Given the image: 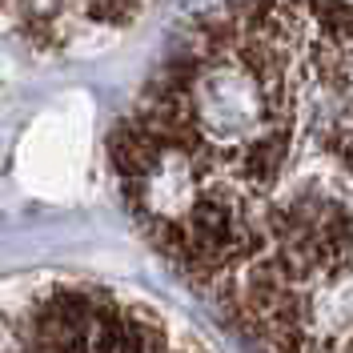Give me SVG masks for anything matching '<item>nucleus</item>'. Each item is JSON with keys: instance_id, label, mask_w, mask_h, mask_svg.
<instances>
[{"instance_id": "obj_1", "label": "nucleus", "mask_w": 353, "mask_h": 353, "mask_svg": "<svg viewBox=\"0 0 353 353\" xmlns=\"http://www.w3.org/2000/svg\"><path fill=\"white\" fill-rule=\"evenodd\" d=\"M109 157L137 229L253 353H353V0H221Z\"/></svg>"}, {"instance_id": "obj_2", "label": "nucleus", "mask_w": 353, "mask_h": 353, "mask_svg": "<svg viewBox=\"0 0 353 353\" xmlns=\"http://www.w3.org/2000/svg\"><path fill=\"white\" fill-rule=\"evenodd\" d=\"M0 353H201L165 313L97 281H44L0 305Z\"/></svg>"}, {"instance_id": "obj_3", "label": "nucleus", "mask_w": 353, "mask_h": 353, "mask_svg": "<svg viewBox=\"0 0 353 353\" xmlns=\"http://www.w3.org/2000/svg\"><path fill=\"white\" fill-rule=\"evenodd\" d=\"M153 0H0V44L32 57H72L117 41Z\"/></svg>"}]
</instances>
